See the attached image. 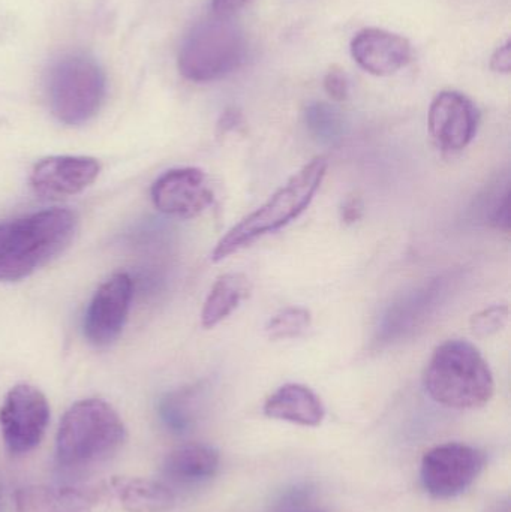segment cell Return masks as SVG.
Instances as JSON below:
<instances>
[{
	"mask_svg": "<svg viewBox=\"0 0 511 512\" xmlns=\"http://www.w3.org/2000/svg\"><path fill=\"white\" fill-rule=\"evenodd\" d=\"M98 496L90 490L27 486L15 493L17 512H92Z\"/></svg>",
	"mask_w": 511,
	"mask_h": 512,
	"instance_id": "obj_17",
	"label": "cell"
},
{
	"mask_svg": "<svg viewBox=\"0 0 511 512\" xmlns=\"http://www.w3.org/2000/svg\"><path fill=\"white\" fill-rule=\"evenodd\" d=\"M101 173V165L90 156H50L41 159L30 173L36 195L50 200L72 197L89 188Z\"/></svg>",
	"mask_w": 511,
	"mask_h": 512,
	"instance_id": "obj_13",
	"label": "cell"
},
{
	"mask_svg": "<svg viewBox=\"0 0 511 512\" xmlns=\"http://www.w3.org/2000/svg\"><path fill=\"white\" fill-rule=\"evenodd\" d=\"M114 493L128 512H165L176 504L174 493L165 484L146 478H114Z\"/></svg>",
	"mask_w": 511,
	"mask_h": 512,
	"instance_id": "obj_18",
	"label": "cell"
},
{
	"mask_svg": "<svg viewBox=\"0 0 511 512\" xmlns=\"http://www.w3.org/2000/svg\"><path fill=\"white\" fill-rule=\"evenodd\" d=\"M311 324L312 315L308 309L287 307L270 319L266 331L273 340L296 339L305 334Z\"/></svg>",
	"mask_w": 511,
	"mask_h": 512,
	"instance_id": "obj_22",
	"label": "cell"
},
{
	"mask_svg": "<svg viewBox=\"0 0 511 512\" xmlns=\"http://www.w3.org/2000/svg\"><path fill=\"white\" fill-rule=\"evenodd\" d=\"M509 316L510 310L506 304H494V306L486 307L471 316V331L480 339L494 336L506 327Z\"/></svg>",
	"mask_w": 511,
	"mask_h": 512,
	"instance_id": "obj_23",
	"label": "cell"
},
{
	"mask_svg": "<svg viewBox=\"0 0 511 512\" xmlns=\"http://www.w3.org/2000/svg\"><path fill=\"white\" fill-rule=\"evenodd\" d=\"M78 218L66 209L42 210L0 224V282H18L57 258L74 240Z\"/></svg>",
	"mask_w": 511,
	"mask_h": 512,
	"instance_id": "obj_1",
	"label": "cell"
},
{
	"mask_svg": "<svg viewBox=\"0 0 511 512\" xmlns=\"http://www.w3.org/2000/svg\"><path fill=\"white\" fill-rule=\"evenodd\" d=\"M434 402L458 411L479 409L495 393L494 375L479 349L467 340H447L438 346L423 375Z\"/></svg>",
	"mask_w": 511,
	"mask_h": 512,
	"instance_id": "obj_2",
	"label": "cell"
},
{
	"mask_svg": "<svg viewBox=\"0 0 511 512\" xmlns=\"http://www.w3.org/2000/svg\"><path fill=\"white\" fill-rule=\"evenodd\" d=\"M201 399L203 391L200 387L186 388L170 394L161 405L162 420L173 432H186L197 420Z\"/></svg>",
	"mask_w": 511,
	"mask_h": 512,
	"instance_id": "obj_20",
	"label": "cell"
},
{
	"mask_svg": "<svg viewBox=\"0 0 511 512\" xmlns=\"http://www.w3.org/2000/svg\"><path fill=\"white\" fill-rule=\"evenodd\" d=\"M219 453L210 445L186 444L174 448L162 465V474L177 486H195L215 477Z\"/></svg>",
	"mask_w": 511,
	"mask_h": 512,
	"instance_id": "obj_16",
	"label": "cell"
},
{
	"mask_svg": "<svg viewBox=\"0 0 511 512\" xmlns=\"http://www.w3.org/2000/svg\"><path fill=\"white\" fill-rule=\"evenodd\" d=\"M479 111L470 98L459 92H441L435 96L428 113L432 141L443 152L464 150L476 137Z\"/></svg>",
	"mask_w": 511,
	"mask_h": 512,
	"instance_id": "obj_12",
	"label": "cell"
},
{
	"mask_svg": "<svg viewBox=\"0 0 511 512\" xmlns=\"http://www.w3.org/2000/svg\"><path fill=\"white\" fill-rule=\"evenodd\" d=\"M342 221L345 224H354L362 218L363 204L359 198H350L347 203L342 206Z\"/></svg>",
	"mask_w": 511,
	"mask_h": 512,
	"instance_id": "obj_26",
	"label": "cell"
},
{
	"mask_svg": "<svg viewBox=\"0 0 511 512\" xmlns=\"http://www.w3.org/2000/svg\"><path fill=\"white\" fill-rule=\"evenodd\" d=\"M150 197L159 212L177 219H192L206 212L215 192L209 177L200 168H174L159 176L150 188Z\"/></svg>",
	"mask_w": 511,
	"mask_h": 512,
	"instance_id": "obj_10",
	"label": "cell"
},
{
	"mask_svg": "<svg viewBox=\"0 0 511 512\" xmlns=\"http://www.w3.org/2000/svg\"><path fill=\"white\" fill-rule=\"evenodd\" d=\"M264 415L272 420L287 421L303 427H317L326 417V408L320 397L300 384L282 385L267 397Z\"/></svg>",
	"mask_w": 511,
	"mask_h": 512,
	"instance_id": "obj_15",
	"label": "cell"
},
{
	"mask_svg": "<svg viewBox=\"0 0 511 512\" xmlns=\"http://www.w3.org/2000/svg\"><path fill=\"white\" fill-rule=\"evenodd\" d=\"M251 291V280L243 273H227L219 277L204 301L201 312L203 327L213 328L221 324L243 301L248 300Z\"/></svg>",
	"mask_w": 511,
	"mask_h": 512,
	"instance_id": "obj_19",
	"label": "cell"
},
{
	"mask_svg": "<svg viewBox=\"0 0 511 512\" xmlns=\"http://www.w3.org/2000/svg\"><path fill=\"white\" fill-rule=\"evenodd\" d=\"M50 421V406L42 391L29 384L9 390L0 408V430L9 453L23 456L41 444Z\"/></svg>",
	"mask_w": 511,
	"mask_h": 512,
	"instance_id": "obj_7",
	"label": "cell"
},
{
	"mask_svg": "<svg viewBox=\"0 0 511 512\" xmlns=\"http://www.w3.org/2000/svg\"><path fill=\"white\" fill-rule=\"evenodd\" d=\"M327 159H312L299 173L294 174L279 191H276L260 209L234 225L215 246L212 261L219 262L242 251L255 240L281 230L299 218L314 200L327 174Z\"/></svg>",
	"mask_w": 511,
	"mask_h": 512,
	"instance_id": "obj_4",
	"label": "cell"
},
{
	"mask_svg": "<svg viewBox=\"0 0 511 512\" xmlns=\"http://www.w3.org/2000/svg\"><path fill=\"white\" fill-rule=\"evenodd\" d=\"M132 301V280L117 273L93 295L84 315V336L96 348H107L122 334Z\"/></svg>",
	"mask_w": 511,
	"mask_h": 512,
	"instance_id": "obj_11",
	"label": "cell"
},
{
	"mask_svg": "<svg viewBox=\"0 0 511 512\" xmlns=\"http://www.w3.org/2000/svg\"><path fill=\"white\" fill-rule=\"evenodd\" d=\"M308 131L318 143L335 146L345 134V120L341 111L327 102H312L305 110Z\"/></svg>",
	"mask_w": 511,
	"mask_h": 512,
	"instance_id": "obj_21",
	"label": "cell"
},
{
	"mask_svg": "<svg viewBox=\"0 0 511 512\" xmlns=\"http://www.w3.org/2000/svg\"><path fill=\"white\" fill-rule=\"evenodd\" d=\"M452 274L440 276L426 285L408 292L401 300L393 303L380 319L377 340L380 343H393L413 336L425 327L429 319L446 303L453 289Z\"/></svg>",
	"mask_w": 511,
	"mask_h": 512,
	"instance_id": "obj_9",
	"label": "cell"
},
{
	"mask_svg": "<svg viewBox=\"0 0 511 512\" xmlns=\"http://www.w3.org/2000/svg\"><path fill=\"white\" fill-rule=\"evenodd\" d=\"M249 0H213V14L221 17H231V14L239 11Z\"/></svg>",
	"mask_w": 511,
	"mask_h": 512,
	"instance_id": "obj_27",
	"label": "cell"
},
{
	"mask_svg": "<svg viewBox=\"0 0 511 512\" xmlns=\"http://www.w3.org/2000/svg\"><path fill=\"white\" fill-rule=\"evenodd\" d=\"M350 50L357 65L377 77L396 74L413 59V47L407 38L375 27L360 30Z\"/></svg>",
	"mask_w": 511,
	"mask_h": 512,
	"instance_id": "obj_14",
	"label": "cell"
},
{
	"mask_svg": "<svg viewBox=\"0 0 511 512\" xmlns=\"http://www.w3.org/2000/svg\"><path fill=\"white\" fill-rule=\"evenodd\" d=\"M491 68L495 72L509 74L511 69V44L509 41L497 48L491 59Z\"/></svg>",
	"mask_w": 511,
	"mask_h": 512,
	"instance_id": "obj_25",
	"label": "cell"
},
{
	"mask_svg": "<svg viewBox=\"0 0 511 512\" xmlns=\"http://www.w3.org/2000/svg\"><path fill=\"white\" fill-rule=\"evenodd\" d=\"M47 98L59 122L83 125L96 116L104 102V72L89 57H63L48 72Z\"/></svg>",
	"mask_w": 511,
	"mask_h": 512,
	"instance_id": "obj_6",
	"label": "cell"
},
{
	"mask_svg": "<svg viewBox=\"0 0 511 512\" xmlns=\"http://www.w3.org/2000/svg\"><path fill=\"white\" fill-rule=\"evenodd\" d=\"M485 466V456L470 445H438L422 460V483L435 499H452L467 492Z\"/></svg>",
	"mask_w": 511,
	"mask_h": 512,
	"instance_id": "obj_8",
	"label": "cell"
},
{
	"mask_svg": "<svg viewBox=\"0 0 511 512\" xmlns=\"http://www.w3.org/2000/svg\"><path fill=\"white\" fill-rule=\"evenodd\" d=\"M249 42L230 17L210 15L186 35L179 54L180 74L195 83H209L233 74L245 65Z\"/></svg>",
	"mask_w": 511,
	"mask_h": 512,
	"instance_id": "obj_5",
	"label": "cell"
},
{
	"mask_svg": "<svg viewBox=\"0 0 511 512\" xmlns=\"http://www.w3.org/2000/svg\"><path fill=\"white\" fill-rule=\"evenodd\" d=\"M125 424L113 406L101 399L74 403L63 415L56 438V459L60 468H90L107 462L122 448Z\"/></svg>",
	"mask_w": 511,
	"mask_h": 512,
	"instance_id": "obj_3",
	"label": "cell"
},
{
	"mask_svg": "<svg viewBox=\"0 0 511 512\" xmlns=\"http://www.w3.org/2000/svg\"><path fill=\"white\" fill-rule=\"evenodd\" d=\"M324 90L333 101H345L350 93V83L342 69L333 68L324 78Z\"/></svg>",
	"mask_w": 511,
	"mask_h": 512,
	"instance_id": "obj_24",
	"label": "cell"
}]
</instances>
